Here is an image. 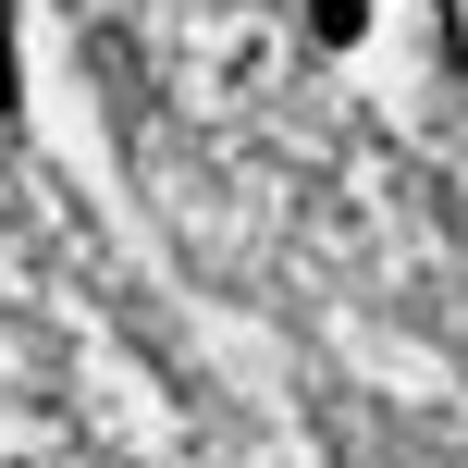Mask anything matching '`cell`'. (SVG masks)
<instances>
[{
  "label": "cell",
  "instance_id": "6da1fadb",
  "mask_svg": "<svg viewBox=\"0 0 468 468\" xmlns=\"http://www.w3.org/2000/svg\"><path fill=\"white\" fill-rule=\"evenodd\" d=\"M308 25H321V37H333V49H346V37H357V25H370V0H308Z\"/></svg>",
  "mask_w": 468,
  "mask_h": 468
}]
</instances>
